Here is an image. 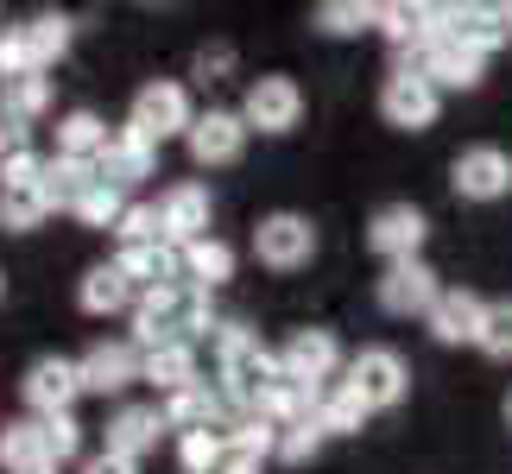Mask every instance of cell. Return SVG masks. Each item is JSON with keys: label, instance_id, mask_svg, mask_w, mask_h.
I'll list each match as a JSON object with an SVG mask.
<instances>
[{"label": "cell", "instance_id": "cell-1", "mask_svg": "<svg viewBox=\"0 0 512 474\" xmlns=\"http://www.w3.org/2000/svg\"><path fill=\"white\" fill-rule=\"evenodd\" d=\"M215 329V291H196V285H171V291H152V298L133 304V348H171L184 342L196 348L203 335Z\"/></svg>", "mask_w": 512, "mask_h": 474}, {"label": "cell", "instance_id": "cell-2", "mask_svg": "<svg viewBox=\"0 0 512 474\" xmlns=\"http://www.w3.org/2000/svg\"><path fill=\"white\" fill-rule=\"evenodd\" d=\"M127 127L140 133V140L165 146V140H184L196 127V108H190V89L171 83V76H152V83L133 89V108H127Z\"/></svg>", "mask_w": 512, "mask_h": 474}, {"label": "cell", "instance_id": "cell-3", "mask_svg": "<svg viewBox=\"0 0 512 474\" xmlns=\"http://www.w3.org/2000/svg\"><path fill=\"white\" fill-rule=\"evenodd\" d=\"M317 222H310L304 209H272L260 215V228H253V260L266 272H304L317 260Z\"/></svg>", "mask_w": 512, "mask_h": 474}, {"label": "cell", "instance_id": "cell-4", "mask_svg": "<svg viewBox=\"0 0 512 474\" xmlns=\"http://www.w3.org/2000/svg\"><path fill=\"white\" fill-rule=\"evenodd\" d=\"M45 215H51L45 158H38V152L7 158V165H0V234H32Z\"/></svg>", "mask_w": 512, "mask_h": 474}, {"label": "cell", "instance_id": "cell-5", "mask_svg": "<svg viewBox=\"0 0 512 474\" xmlns=\"http://www.w3.org/2000/svg\"><path fill=\"white\" fill-rule=\"evenodd\" d=\"M342 386L367 411H392V405H405V392H411V367H405L399 348H361V354H348Z\"/></svg>", "mask_w": 512, "mask_h": 474}, {"label": "cell", "instance_id": "cell-6", "mask_svg": "<svg viewBox=\"0 0 512 474\" xmlns=\"http://www.w3.org/2000/svg\"><path fill=\"white\" fill-rule=\"evenodd\" d=\"M437 114H443V89L430 83L424 70L399 64V70L380 83V121H386V127H399V133H430V127H437Z\"/></svg>", "mask_w": 512, "mask_h": 474}, {"label": "cell", "instance_id": "cell-7", "mask_svg": "<svg viewBox=\"0 0 512 474\" xmlns=\"http://www.w3.org/2000/svg\"><path fill=\"white\" fill-rule=\"evenodd\" d=\"M215 373H222V386H215V392H222L234 411H253V405H260V392L279 380L285 367H279V348H266L260 329H253L241 348H228L222 361H215Z\"/></svg>", "mask_w": 512, "mask_h": 474}, {"label": "cell", "instance_id": "cell-8", "mask_svg": "<svg viewBox=\"0 0 512 474\" xmlns=\"http://www.w3.org/2000/svg\"><path fill=\"white\" fill-rule=\"evenodd\" d=\"M241 121L247 133H291L304 121V89H298V76H279V70H266V76H253L247 95H241Z\"/></svg>", "mask_w": 512, "mask_h": 474}, {"label": "cell", "instance_id": "cell-9", "mask_svg": "<svg viewBox=\"0 0 512 474\" xmlns=\"http://www.w3.org/2000/svg\"><path fill=\"white\" fill-rule=\"evenodd\" d=\"M424 241H430V215L418 203H380V209L367 215V247L380 253L386 266L424 260Z\"/></svg>", "mask_w": 512, "mask_h": 474}, {"label": "cell", "instance_id": "cell-10", "mask_svg": "<svg viewBox=\"0 0 512 474\" xmlns=\"http://www.w3.org/2000/svg\"><path fill=\"white\" fill-rule=\"evenodd\" d=\"M449 190L462 196V203H500L512 196V152L506 146H462L456 165H449Z\"/></svg>", "mask_w": 512, "mask_h": 474}, {"label": "cell", "instance_id": "cell-11", "mask_svg": "<svg viewBox=\"0 0 512 474\" xmlns=\"http://www.w3.org/2000/svg\"><path fill=\"white\" fill-rule=\"evenodd\" d=\"M19 399L32 405V418H64V411L83 399V380H76V361L70 354H38L19 380Z\"/></svg>", "mask_w": 512, "mask_h": 474}, {"label": "cell", "instance_id": "cell-12", "mask_svg": "<svg viewBox=\"0 0 512 474\" xmlns=\"http://www.w3.org/2000/svg\"><path fill=\"white\" fill-rule=\"evenodd\" d=\"M279 367L291 373V380H304V386H336V373L348 367L342 361V342H336V329H291L285 335V348H279Z\"/></svg>", "mask_w": 512, "mask_h": 474}, {"label": "cell", "instance_id": "cell-13", "mask_svg": "<svg viewBox=\"0 0 512 474\" xmlns=\"http://www.w3.org/2000/svg\"><path fill=\"white\" fill-rule=\"evenodd\" d=\"M140 361L146 354L133 348V335L127 342H95V348L76 354V380H83V392H95V399H114V392L140 386Z\"/></svg>", "mask_w": 512, "mask_h": 474}, {"label": "cell", "instance_id": "cell-14", "mask_svg": "<svg viewBox=\"0 0 512 474\" xmlns=\"http://www.w3.org/2000/svg\"><path fill=\"white\" fill-rule=\"evenodd\" d=\"M411 70H424L437 89H481V76H487V57L475 45H462L456 32H437L430 45L411 57Z\"/></svg>", "mask_w": 512, "mask_h": 474}, {"label": "cell", "instance_id": "cell-15", "mask_svg": "<svg viewBox=\"0 0 512 474\" xmlns=\"http://www.w3.org/2000/svg\"><path fill=\"white\" fill-rule=\"evenodd\" d=\"M373 298H380L386 316H430V304L443 298V279L430 272L424 260H399L380 272V285H373Z\"/></svg>", "mask_w": 512, "mask_h": 474}, {"label": "cell", "instance_id": "cell-16", "mask_svg": "<svg viewBox=\"0 0 512 474\" xmlns=\"http://www.w3.org/2000/svg\"><path fill=\"white\" fill-rule=\"evenodd\" d=\"M184 146H190V158H196L203 171L234 165V158L247 152V121H241V108H203V114H196V127L184 133Z\"/></svg>", "mask_w": 512, "mask_h": 474}, {"label": "cell", "instance_id": "cell-17", "mask_svg": "<svg viewBox=\"0 0 512 474\" xmlns=\"http://www.w3.org/2000/svg\"><path fill=\"white\" fill-rule=\"evenodd\" d=\"M481 316H487V298H481V291H468V285H443V298L430 304L424 329H430V342H437V348H475Z\"/></svg>", "mask_w": 512, "mask_h": 474}, {"label": "cell", "instance_id": "cell-18", "mask_svg": "<svg viewBox=\"0 0 512 474\" xmlns=\"http://www.w3.org/2000/svg\"><path fill=\"white\" fill-rule=\"evenodd\" d=\"M209 222H215V196H209V184H190V177H184V184H171V190L159 196V228H165L171 247L203 241Z\"/></svg>", "mask_w": 512, "mask_h": 474}, {"label": "cell", "instance_id": "cell-19", "mask_svg": "<svg viewBox=\"0 0 512 474\" xmlns=\"http://www.w3.org/2000/svg\"><path fill=\"white\" fill-rule=\"evenodd\" d=\"M165 437H171V424H165V411H159V405H121V411L108 418V456L146 462Z\"/></svg>", "mask_w": 512, "mask_h": 474}, {"label": "cell", "instance_id": "cell-20", "mask_svg": "<svg viewBox=\"0 0 512 474\" xmlns=\"http://www.w3.org/2000/svg\"><path fill=\"white\" fill-rule=\"evenodd\" d=\"M133 304H140V291L121 272V260H102L76 279V310L83 316H133Z\"/></svg>", "mask_w": 512, "mask_h": 474}, {"label": "cell", "instance_id": "cell-21", "mask_svg": "<svg viewBox=\"0 0 512 474\" xmlns=\"http://www.w3.org/2000/svg\"><path fill=\"white\" fill-rule=\"evenodd\" d=\"M159 171V146L152 140H140V133H133L127 121L108 133V152H102V177L114 190H133V184H146V177Z\"/></svg>", "mask_w": 512, "mask_h": 474}, {"label": "cell", "instance_id": "cell-22", "mask_svg": "<svg viewBox=\"0 0 512 474\" xmlns=\"http://www.w3.org/2000/svg\"><path fill=\"white\" fill-rule=\"evenodd\" d=\"M114 260H121V272L133 279V291H140V298H152V291H171V285H184V253H177L171 241L127 247V253H114Z\"/></svg>", "mask_w": 512, "mask_h": 474}, {"label": "cell", "instance_id": "cell-23", "mask_svg": "<svg viewBox=\"0 0 512 474\" xmlns=\"http://www.w3.org/2000/svg\"><path fill=\"white\" fill-rule=\"evenodd\" d=\"M159 411H165V424L177 430V437H190V430H222V424L234 418V405L222 399V392H209V380L190 386V392H171V399H159Z\"/></svg>", "mask_w": 512, "mask_h": 474}, {"label": "cell", "instance_id": "cell-24", "mask_svg": "<svg viewBox=\"0 0 512 474\" xmlns=\"http://www.w3.org/2000/svg\"><path fill=\"white\" fill-rule=\"evenodd\" d=\"M95 184H102V158H57V152L45 158V196H51V209L76 215Z\"/></svg>", "mask_w": 512, "mask_h": 474}, {"label": "cell", "instance_id": "cell-25", "mask_svg": "<svg viewBox=\"0 0 512 474\" xmlns=\"http://www.w3.org/2000/svg\"><path fill=\"white\" fill-rule=\"evenodd\" d=\"M380 32H386L399 51L418 57L430 38L443 32V13H437V7H424V0H386V7H380Z\"/></svg>", "mask_w": 512, "mask_h": 474}, {"label": "cell", "instance_id": "cell-26", "mask_svg": "<svg viewBox=\"0 0 512 474\" xmlns=\"http://www.w3.org/2000/svg\"><path fill=\"white\" fill-rule=\"evenodd\" d=\"M140 380H146L152 392H159V399H171V392H190V386H203V373H196V348H184V342H171V348H146Z\"/></svg>", "mask_w": 512, "mask_h": 474}, {"label": "cell", "instance_id": "cell-27", "mask_svg": "<svg viewBox=\"0 0 512 474\" xmlns=\"http://www.w3.org/2000/svg\"><path fill=\"white\" fill-rule=\"evenodd\" d=\"M177 253H184V285H196V291H222L234 279V266H241L222 234H203V241H190Z\"/></svg>", "mask_w": 512, "mask_h": 474}, {"label": "cell", "instance_id": "cell-28", "mask_svg": "<svg viewBox=\"0 0 512 474\" xmlns=\"http://www.w3.org/2000/svg\"><path fill=\"white\" fill-rule=\"evenodd\" d=\"M19 32H26V51H32V70L38 76H51L57 64H64V57H70V38H76L70 13H32Z\"/></svg>", "mask_w": 512, "mask_h": 474}, {"label": "cell", "instance_id": "cell-29", "mask_svg": "<svg viewBox=\"0 0 512 474\" xmlns=\"http://www.w3.org/2000/svg\"><path fill=\"white\" fill-rule=\"evenodd\" d=\"M108 121L95 108H70L57 114V158H102L108 152Z\"/></svg>", "mask_w": 512, "mask_h": 474}, {"label": "cell", "instance_id": "cell-30", "mask_svg": "<svg viewBox=\"0 0 512 474\" xmlns=\"http://www.w3.org/2000/svg\"><path fill=\"white\" fill-rule=\"evenodd\" d=\"M0 468H7V474L51 468V456H45V430H38V418H7V424H0Z\"/></svg>", "mask_w": 512, "mask_h": 474}, {"label": "cell", "instance_id": "cell-31", "mask_svg": "<svg viewBox=\"0 0 512 474\" xmlns=\"http://www.w3.org/2000/svg\"><path fill=\"white\" fill-rule=\"evenodd\" d=\"M0 114L19 127L45 121L51 114V76H13V83H0Z\"/></svg>", "mask_w": 512, "mask_h": 474}, {"label": "cell", "instance_id": "cell-32", "mask_svg": "<svg viewBox=\"0 0 512 474\" xmlns=\"http://www.w3.org/2000/svg\"><path fill=\"white\" fill-rule=\"evenodd\" d=\"M373 418V411L361 405V399H354V392L336 380V386H323L317 392V424L329 430V437H361V424Z\"/></svg>", "mask_w": 512, "mask_h": 474}, {"label": "cell", "instance_id": "cell-33", "mask_svg": "<svg viewBox=\"0 0 512 474\" xmlns=\"http://www.w3.org/2000/svg\"><path fill=\"white\" fill-rule=\"evenodd\" d=\"M317 26L329 38H354V32H373V26H380V7H373V0H323V7H317Z\"/></svg>", "mask_w": 512, "mask_h": 474}, {"label": "cell", "instance_id": "cell-34", "mask_svg": "<svg viewBox=\"0 0 512 474\" xmlns=\"http://www.w3.org/2000/svg\"><path fill=\"white\" fill-rule=\"evenodd\" d=\"M323 443H329V430L317 424V411H310V418H298V424H285V430H279V456H272V462L304 468V462H317V456H323Z\"/></svg>", "mask_w": 512, "mask_h": 474}, {"label": "cell", "instance_id": "cell-35", "mask_svg": "<svg viewBox=\"0 0 512 474\" xmlns=\"http://www.w3.org/2000/svg\"><path fill=\"white\" fill-rule=\"evenodd\" d=\"M152 241H165V228H159V203H127V215L114 222V247H152Z\"/></svg>", "mask_w": 512, "mask_h": 474}, {"label": "cell", "instance_id": "cell-36", "mask_svg": "<svg viewBox=\"0 0 512 474\" xmlns=\"http://www.w3.org/2000/svg\"><path fill=\"white\" fill-rule=\"evenodd\" d=\"M228 456L222 430H190V437H177V462H184V474H215Z\"/></svg>", "mask_w": 512, "mask_h": 474}, {"label": "cell", "instance_id": "cell-37", "mask_svg": "<svg viewBox=\"0 0 512 474\" xmlns=\"http://www.w3.org/2000/svg\"><path fill=\"white\" fill-rule=\"evenodd\" d=\"M121 215H127V190H114L108 177H102V184H95V190L83 196L76 222H83V228H102V234H114V222H121Z\"/></svg>", "mask_w": 512, "mask_h": 474}, {"label": "cell", "instance_id": "cell-38", "mask_svg": "<svg viewBox=\"0 0 512 474\" xmlns=\"http://www.w3.org/2000/svg\"><path fill=\"white\" fill-rule=\"evenodd\" d=\"M38 430H45V456H51V468H64V462H76L83 456V424L70 418H38Z\"/></svg>", "mask_w": 512, "mask_h": 474}, {"label": "cell", "instance_id": "cell-39", "mask_svg": "<svg viewBox=\"0 0 512 474\" xmlns=\"http://www.w3.org/2000/svg\"><path fill=\"white\" fill-rule=\"evenodd\" d=\"M475 348H481V354H494V361H506V354H512V298H494V304H487Z\"/></svg>", "mask_w": 512, "mask_h": 474}, {"label": "cell", "instance_id": "cell-40", "mask_svg": "<svg viewBox=\"0 0 512 474\" xmlns=\"http://www.w3.org/2000/svg\"><path fill=\"white\" fill-rule=\"evenodd\" d=\"M13 76H38V70H32L26 32H19V26H0V83H13Z\"/></svg>", "mask_w": 512, "mask_h": 474}, {"label": "cell", "instance_id": "cell-41", "mask_svg": "<svg viewBox=\"0 0 512 474\" xmlns=\"http://www.w3.org/2000/svg\"><path fill=\"white\" fill-rule=\"evenodd\" d=\"M76 474H140V462H127V456H108V449H102V456H89V462L76 468Z\"/></svg>", "mask_w": 512, "mask_h": 474}, {"label": "cell", "instance_id": "cell-42", "mask_svg": "<svg viewBox=\"0 0 512 474\" xmlns=\"http://www.w3.org/2000/svg\"><path fill=\"white\" fill-rule=\"evenodd\" d=\"M215 474H266V462H253V456H234V449H228V456H222V468H215Z\"/></svg>", "mask_w": 512, "mask_h": 474}, {"label": "cell", "instance_id": "cell-43", "mask_svg": "<svg viewBox=\"0 0 512 474\" xmlns=\"http://www.w3.org/2000/svg\"><path fill=\"white\" fill-rule=\"evenodd\" d=\"M494 19H500V32L512 38V0H500V7H494Z\"/></svg>", "mask_w": 512, "mask_h": 474}, {"label": "cell", "instance_id": "cell-44", "mask_svg": "<svg viewBox=\"0 0 512 474\" xmlns=\"http://www.w3.org/2000/svg\"><path fill=\"white\" fill-rule=\"evenodd\" d=\"M506 430H512V392H506Z\"/></svg>", "mask_w": 512, "mask_h": 474}, {"label": "cell", "instance_id": "cell-45", "mask_svg": "<svg viewBox=\"0 0 512 474\" xmlns=\"http://www.w3.org/2000/svg\"><path fill=\"white\" fill-rule=\"evenodd\" d=\"M0 298H7V272H0Z\"/></svg>", "mask_w": 512, "mask_h": 474}, {"label": "cell", "instance_id": "cell-46", "mask_svg": "<svg viewBox=\"0 0 512 474\" xmlns=\"http://www.w3.org/2000/svg\"><path fill=\"white\" fill-rule=\"evenodd\" d=\"M32 474H57V468H32Z\"/></svg>", "mask_w": 512, "mask_h": 474}]
</instances>
